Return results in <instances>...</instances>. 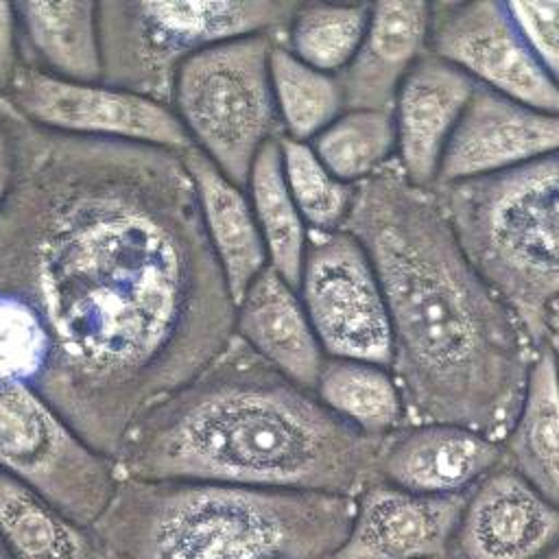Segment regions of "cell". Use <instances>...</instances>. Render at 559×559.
Listing matches in <instances>:
<instances>
[{
  "label": "cell",
  "instance_id": "5",
  "mask_svg": "<svg viewBox=\"0 0 559 559\" xmlns=\"http://www.w3.org/2000/svg\"><path fill=\"white\" fill-rule=\"evenodd\" d=\"M432 192L472 264L542 347L559 299V151Z\"/></svg>",
  "mask_w": 559,
  "mask_h": 559
},
{
  "label": "cell",
  "instance_id": "11",
  "mask_svg": "<svg viewBox=\"0 0 559 559\" xmlns=\"http://www.w3.org/2000/svg\"><path fill=\"white\" fill-rule=\"evenodd\" d=\"M426 50L463 70L476 85L559 114V87L502 0L430 2Z\"/></svg>",
  "mask_w": 559,
  "mask_h": 559
},
{
  "label": "cell",
  "instance_id": "19",
  "mask_svg": "<svg viewBox=\"0 0 559 559\" xmlns=\"http://www.w3.org/2000/svg\"><path fill=\"white\" fill-rule=\"evenodd\" d=\"M179 155L194 183L207 240L236 304L260 271L269 266L249 194L199 148L190 146Z\"/></svg>",
  "mask_w": 559,
  "mask_h": 559
},
{
  "label": "cell",
  "instance_id": "12",
  "mask_svg": "<svg viewBox=\"0 0 559 559\" xmlns=\"http://www.w3.org/2000/svg\"><path fill=\"white\" fill-rule=\"evenodd\" d=\"M557 151L559 114L476 85L445 146L435 186L496 175Z\"/></svg>",
  "mask_w": 559,
  "mask_h": 559
},
{
  "label": "cell",
  "instance_id": "15",
  "mask_svg": "<svg viewBox=\"0 0 559 559\" xmlns=\"http://www.w3.org/2000/svg\"><path fill=\"white\" fill-rule=\"evenodd\" d=\"M504 463L500 441L452 424H408L382 439L378 480L426 496H465Z\"/></svg>",
  "mask_w": 559,
  "mask_h": 559
},
{
  "label": "cell",
  "instance_id": "2",
  "mask_svg": "<svg viewBox=\"0 0 559 559\" xmlns=\"http://www.w3.org/2000/svg\"><path fill=\"white\" fill-rule=\"evenodd\" d=\"M367 251L391 321V376L408 424L502 441L539 347L463 251L432 188L393 159L356 183L343 223Z\"/></svg>",
  "mask_w": 559,
  "mask_h": 559
},
{
  "label": "cell",
  "instance_id": "4",
  "mask_svg": "<svg viewBox=\"0 0 559 559\" xmlns=\"http://www.w3.org/2000/svg\"><path fill=\"white\" fill-rule=\"evenodd\" d=\"M356 498L118 478L94 528L120 559H332Z\"/></svg>",
  "mask_w": 559,
  "mask_h": 559
},
{
  "label": "cell",
  "instance_id": "21",
  "mask_svg": "<svg viewBox=\"0 0 559 559\" xmlns=\"http://www.w3.org/2000/svg\"><path fill=\"white\" fill-rule=\"evenodd\" d=\"M0 539L11 559H120L94 526L72 520L2 469Z\"/></svg>",
  "mask_w": 559,
  "mask_h": 559
},
{
  "label": "cell",
  "instance_id": "7",
  "mask_svg": "<svg viewBox=\"0 0 559 559\" xmlns=\"http://www.w3.org/2000/svg\"><path fill=\"white\" fill-rule=\"evenodd\" d=\"M273 35L216 44L177 72L170 107L194 148L245 188L264 144L282 138L271 87Z\"/></svg>",
  "mask_w": 559,
  "mask_h": 559
},
{
  "label": "cell",
  "instance_id": "16",
  "mask_svg": "<svg viewBox=\"0 0 559 559\" xmlns=\"http://www.w3.org/2000/svg\"><path fill=\"white\" fill-rule=\"evenodd\" d=\"M474 90V79L428 50L411 68L393 103L395 162L411 183L435 186L445 146Z\"/></svg>",
  "mask_w": 559,
  "mask_h": 559
},
{
  "label": "cell",
  "instance_id": "23",
  "mask_svg": "<svg viewBox=\"0 0 559 559\" xmlns=\"http://www.w3.org/2000/svg\"><path fill=\"white\" fill-rule=\"evenodd\" d=\"M314 393L334 415L369 437L384 439L408 426L402 393L389 367L325 358Z\"/></svg>",
  "mask_w": 559,
  "mask_h": 559
},
{
  "label": "cell",
  "instance_id": "32",
  "mask_svg": "<svg viewBox=\"0 0 559 559\" xmlns=\"http://www.w3.org/2000/svg\"><path fill=\"white\" fill-rule=\"evenodd\" d=\"M544 345H548V349L555 358V369H557V380H559V299L548 308Z\"/></svg>",
  "mask_w": 559,
  "mask_h": 559
},
{
  "label": "cell",
  "instance_id": "22",
  "mask_svg": "<svg viewBox=\"0 0 559 559\" xmlns=\"http://www.w3.org/2000/svg\"><path fill=\"white\" fill-rule=\"evenodd\" d=\"M500 445L504 465L559 507V380L548 345L537 352L520 413Z\"/></svg>",
  "mask_w": 559,
  "mask_h": 559
},
{
  "label": "cell",
  "instance_id": "9",
  "mask_svg": "<svg viewBox=\"0 0 559 559\" xmlns=\"http://www.w3.org/2000/svg\"><path fill=\"white\" fill-rule=\"evenodd\" d=\"M297 293L325 358L391 367V321L378 273L345 229H308Z\"/></svg>",
  "mask_w": 559,
  "mask_h": 559
},
{
  "label": "cell",
  "instance_id": "17",
  "mask_svg": "<svg viewBox=\"0 0 559 559\" xmlns=\"http://www.w3.org/2000/svg\"><path fill=\"white\" fill-rule=\"evenodd\" d=\"M428 24L426 0L371 2L365 37L345 70L336 74L345 109L393 111L400 85L426 52Z\"/></svg>",
  "mask_w": 559,
  "mask_h": 559
},
{
  "label": "cell",
  "instance_id": "30",
  "mask_svg": "<svg viewBox=\"0 0 559 559\" xmlns=\"http://www.w3.org/2000/svg\"><path fill=\"white\" fill-rule=\"evenodd\" d=\"M33 124L0 96V210L7 203L28 153Z\"/></svg>",
  "mask_w": 559,
  "mask_h": 559
},
{
  "label": "cell",
  "instance_id": "28",
  "mask_svg": "<svg viewBox=\"0 0 559 559\" xmlns=\"http://www.w3.org/2000/svg\"><path fill=\"white\" fill-rule=\"evenodd\" d=\"M280 155L284 181L308 229H341L349 214L356 186L336 179L308 142L280 138Z\"/></svg>",
  "mask_w": 559,
  "mask_h": 559
},
{
  "label": "cell",
  "instance_id": "35",
  "mask_svg": "<svg viewBox=\"0 0 559 559\" xmlns=\"http://www.w3.org/2000/svg\"><path fill=\"white\" fill-rule=\"evenodd\" d=\"M439 559H456V557L450 552V555H445V557H439Z\"/></svg>",
  "mask_w": 559,
  "mask_h": 559
},
{
  "label": "cell",
  "instance_id": "27",
  "mask_svg": "<svg viewBox=\"0 0 559 559\" xmlns=\"http://www.w3.org/2000/svg\"><path fill=\"white\" fill-rule=\"evenodd\" d=\"M308 144L336 179L356 186L395 159L393 111L345 109Z\"/></svg>",
  "mask_w": 559,
  "mask_h": 559
},
{
  "label": "cell",
  "instance_id": "25",
  "mask_svg": "<svg viewBox=\"0 0 559 559\" xmlns=\"http://www.w3.org/2000/svg\"><path fill=\"white\" fill-rule=\"evenodd\" d=\"M271 87L282 138L312 142L345 111L338 79L299 61L275 35L271 48Z\"/></svg>",
  "mask_w": 559,
  "mask_h": 559
},
{
  "label": "cell",
  "instance_id": "31",
  "mask_svg": "<svg viewBox=\"0 0 559 559\" xmlns=\"http://www.w3.org/2000/svg\"><path fill=\"white\" fill-rule=\"evenodd\" d=\"M20 26L13 2H0V96L4 98L22 70Z\"/></svg>",
  "mask_w": 559,
  "mask_h": 559
},
{
  "label": "cell",
  "instance_id": "24",
  "mask_svg": "<svg viewBox=\"0 0 559 559\" xmlns=\"http://www.w3.org/2000/svg\"><path fill=\"white\" fill-rule=\"evenodd\" d=\"M245 190L253 207L269 266L297 288L308 247V225L284 181L280 138L264 144L255 155Z\"/></svg>",
  "mask_w": 559,
  "mask_h": 559
},
{
  "label": "cell",
  "instance_id": "10",
  "mask_svg": "<svg viewBox=\"0 0 559 559\" xmlns=\"http://www.w3.org/2000/svg\"><path fill=\"white\" fill-rule=\"evenodd\" d=\"M4 98L28 124L44 131L138 142L175 153L192 146L170 105L103 81H68L22 66Z\"/></svg>",
  "mask_w": 559,
  "mask_h": 559
},
{
  "label": "cell",
  "instance_id": "1",
  "mask_svg": "<svg viewBox=\"0 0 559 559\" xmlns=\"http://www.w3.org/2000/svg\"><path fill=\"white\" fill-rule=\"evenodd\" d=\"M234 317L179 153L33 127L0 210V384L37 391L114 461Z\"/></svg>",
  "mask_w": 559,
  "mask_h": 559
},
{
  "label": "cell",
  "instance_id": "34",
  "mask_svg": "<svg viewBox=\"0 0 559 559\" xmlns=\"http://www.w3.org/2000/svg\"><path fill=\"white\" fill-rule=\"evenodd\" d=\"M0 559H11V555H9V550H7V546H4L2 539H0Z\"/></svg>",
  "mask_w": 559,
  "mask_h": 559
},
{
  "label": "cell",
  "instance_id": "29",
  "mask_svg": "<svg viewBox=\"0 0 559 559\" xmlns=\"http://www.w3.org/2000/svg\"><path fill=\"white\" fill-rule=\"evenodd\" d=\"M507 7L537 61L559 87V0L507 2Z\"/></svg>",
  "mask_w": 559,
  "mask_h": 559
},
{
  "label": "cell",
  "instance_id": "3",
  "mask_svg": "<svg viewBox=\"0 0 559 559\" xmlns=\"http://www.w3.org/2000/svg\"><path fill=\"white\" fill-rule=\"evenodd\" d=\"M382 439L334 415L240 336L148 406L114 459L118 478L201 480L356 498Z\"/></svg>",
  "mask_w": 559,
  "mask_h": 559
},
{
  "label": "cell",
  "instance_id": "6",
  "mask_svg": "<svg viewBox=\"0 0 559 559\" xmlns=\"http://www.w3.org/2000/svg\"><path fill=\"white\" fill-rule=\"evenodd\" d=\"M297 0L98 2L103 83L170 105L179 68L223 41L282 33Z\"/></svg>",
  "mask_w": 559,
  "mask_h": 559
},
{
  "label": "cell",
  "instance_id": "33",
  "mask_svg": "<svg viewBox=\"0 0 559 559\" xmlns=\"http://www.w3.org/2000/svg\"><path fill=\"white\" fill-rule=\"evenodd\" d=\"M542 559H559V542H557V546H555L546 557H542Z\"/></svg>",
  "mask_w": 559,
  "mask_h": 559
},
{
  "label": "cell",
  "instance_id": "18",
  "mask_svg": "<svg viewBox=\"0 0 559 559\" xmlns=\"http://www.w3.org/2000/svg\"><path fill=\"white\" fill-rule=\"evenodd\" d=\"M234 334L293 382L312 389L325 354L297 288L266 266L236 301Z\"/></svg>",
  "mask_w": 559,
  "mask_h": 559
},
{
  "label": "cell",
  "instance_id": "20",
  "mask_svg": "<svg viewBox=\"0 0 559 559\" xmlns=\"http://www.w3.org/2000/svg\"><path fill=\"white\" fill-rule=\"evenodd\" d=\"M13 7L26 68L81 83L103 79L98 2L26 0Z\"/></svg>",
  "mask_w": 559,
  "mask_h": 559
},
{
  "label": "cell",
  "instance_id": "26",
  "mask_svg": "<svg viewBox=\"0 0 559 559\" xmlns=\"http://www.w3.org/2000/svg\"><path fill=\"white\" fill-rule=\"evenodd\" d=\"M371 15V2H297L286 28L275 33L306 66L338 74L356 55Z\"/></svg>",
  "mask_w": 559,
  "mask_h": 559
},
{
  "label": "cell",
  "instance_id": "13",
  "mask_svg": "<svg viewBox=\"0 0 559 559\" xmlns=\"http://www.w3.org/2000/svg\"><path fill=\"white\" fill-rule=\"evenodd\" d=\"M467 496H426L376 480L356 496L352 526L332 559L445 557Z\"/></svg>",
  "mask_w": 559,
  "mask_h": 559
},
{
  "label": "cell",
  "instance_id": "8",
  "mask_svg": "<svg viewBox=\"0 0 559 559\" xmlns=\"http://www.w3.org/2000/svg\"><path fill=\"white\" fill-rule=\"evenodd\" d=\"M0 469L87 526L103 515L118 485L114 461L24 384H0Z\"/></svg>",
  "mask_w": 559,
  "mask_h": 559
},
{
  "label": "cell",
  "instance_id": "14",
  "mask_svg": "<svg viewBox=\"0 0 559 559\" xmlns=\"http://www.w3.org/2000/svg\"><path fill=\"white\" fill-rule=\"evenodd\" d=\"M559 542V507L504 463L467 496L450 552L456 559H542Z\"/></svg>",
  "mask_w": 559,
  "mask_h": 559
}]
</instances>
